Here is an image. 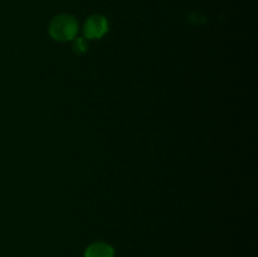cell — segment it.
<instances>
[{
  "instance_id": "obj_1",
  "label": "cell",
  "mask_w": 258,
  "mask_h": 257,
  "mask_svg": "<svg viewBox=\"0 0 258 257\" xmlns=\"http://www.w3.org/2000/svg\"><path fill=\"white\" fill-rule=\"evenodd\" d=\"M78 20L71 14L55 15L49 24V34L57 42H70L78 34Z\"/></svg>"
},
{
  "instance_id": "obj_2",
  "label": "cell",
  "mask_w": 258,
  "mask_h": 257,
  "mask_svg": "<svg viewBox=\"0 0 258 257\" xmlns=\"http://www.w3.org/2000/svg\"><path fill=\"white\" fill-rule=\"evenodd\" d=\"M107 18L101 14H93L87 18L83 25V34L86 39H100L108 32Z\"/></svg>"
},
{
  "instance_id": "obj_3",
  "label": "cell",
  "mask_w": 258,
  "mask_h": 257,
  "mask_svg": "<svg viewBox=\"0 0 258 257\" xmlns=\"http://www.w3.org/2000/svg\"><path fill=\"white\" fill-rule=\"evenodd\" d=\"M85 257H113V248L105 242H96L87 247Z\"/></svg>"
},
{
  "instance_id": "obj_4",
  "label": "cell",
  "mask_w": 258,
  "mask_h": 257,
  "mask_svg": "<svg viewBox=\"0 0 258 257\" xmlns=\"http://www.w3.org/2000/svg\"><path fill=\"white\" fill-rule=\"evenodd\" d=\"M73 52L76 54H85L86 52L88 50V43L87 39L85 37L81 38V37H76L73 39Z\"/></svg>"
}]
</instances>
